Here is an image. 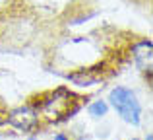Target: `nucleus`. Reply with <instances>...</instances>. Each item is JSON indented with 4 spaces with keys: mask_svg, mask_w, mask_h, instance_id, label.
Listing matches in <instances>:
<instances>
[{
    "mask_svg": "<svg viewBox=\"0 0 153 140\" xmlns=\"http://www.w3.org/2000/svg\"><path fill=\"white\" fill-rule=\"evenodd\" d=\"M147 140H153V138H151V134H149V136H147Z\"/></svg>",
    "mask_w": 153,
    "mask_h": 140,
    "instance_id": "6",
    "label": "nucleus"
},
{
    "mask_svg": "<svg viewBox=\"0 0 153 140\" xmlns=\"http://www.w3.org/2000/svg\"><path fill=\"white\" fill-rule=\"evenodd\" d=\"M29 140H35V138H29Z\"/></svg>",
    "mask_w": 153,
    "mask_h": 140,
    "instance_id": "7",
    "label": "nucleus"
},
{
    "mask_svg": "<svg viewBox=\"0 0 153 140\" xmlns=\"http://www.w3.org/2000/svg\"><path fill=\"white\" fill-rule=\"evenodd\" d=\"M134 140H136V138H134Z\"/></svg>",
    "mask_w": 153,
    "mask_h": 140,
    "instance_id": "8",
    "label": "nucleus"
},
{
    "mask_svg": "<svg viewBox=\"0 0 153 140\" xmlns=\"http://www.w3.org/2000/svg\"><path fill=\"white\" fill-rule=\"evenodd\" d=\"M107 113V103L105 101H95L93 105H89V115L91 117H103Z\"/></svg>",
    "mask_w": 153,
    "mask_h": 140,
    "instance_id": "4",
    "label": "nucleus"
},
{
    "mask_svg": "<svg viewBox=\"0 0 153 140\" xmlns=\"http://www.w3.org/2000/svg\"><path fill=\"white\" fill-rule=\"evenodd\" d=\"M10 123L16 125L18 129L23 130H29L37 125V115L29 109V107H22V109H16L14 113L10 115Z\"/></svg>",
    "mask_w": 153,
    "mask_h": 140,
    "instance_id": "2",
    "label": "nucleus"
},
{
    "mask_svg": "<svg viewBox=\"0 0 153 140\" xmlns=\"http://www.w3.org/2000/svg\"><path fill=\"white\" fill-rule=\"evenodd\" d=\"M54 140H68V138L64 136V134H56V136H54Z\"/></svg>",
    "mask_w": 153,
    "mask_h": 140,
    "instance_id": "5",
    "label": "nucleus"
},
{
    "mask_svg": "<svg viewBox=\"0 0 153 140\" xmlns=\"http://www.w3.org/2000/svg\"><path fill=\"white\" fill-rule=\"evenodd\" d=\"M134 53L140 68H151V41H142L140 45H136Z\"/></svg>",
    "mask_w": 153,
    "mask_h": 140,
    "instance_id": "3",
    "label": "nucleus"
},
{
    "mask_svg": "<svg viewBox=\"0 0 153 140\" xmlns=\"http://www.w3.org/2000/svg\"><path fill=\"white\" fill-rule=\"evenodd\" d=\"M108 101L112 103V107L118 111V115L126 123H132V125H138L140 123L142 107H140L136 95L132 94L130 90H126V88H116V90H112Z\"/></svg>",
    "mask_w": 153,
    "mask_h": 140,
    "instance_id": "1",
    "label": "nucleus"
}]
</instances>
